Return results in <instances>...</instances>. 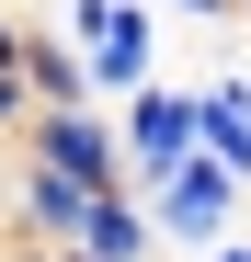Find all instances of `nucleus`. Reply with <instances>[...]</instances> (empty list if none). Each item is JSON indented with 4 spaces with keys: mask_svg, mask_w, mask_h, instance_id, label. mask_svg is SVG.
<instances>
[{
    "mask_svg": "<svg viewBox=\"0 0 251 262\" xmlns=\"http://www.w3.org/2000/svg\"><path fill=\"white\" fill-rule=\"evenodd\" d=\"M34 103H23V57H12V12H0V137H12Z\"/></svg>",
    "mask_w": 251,
    "mask_h": 262,
    "instance_id": "7",
    "label": "nucleus"
},
{
    "mask_svg": "<svg viewBox=\"0 0 251 262\" xmlns=\"http://www.w3.org/2000/svg\"><path fill=\"white\" fill-rule=\"evenodd\" d=\"M12 57H23V103H92V80H80L57 23H12Z\"/></svg>",
    "mask_w": 251,
    "mask_h": 262,
    "instance_id": "6",
    "label": "nucleus"
},
{
    "mask_svg": "<svg viewBox=\"0 0 251 262\" xmlns=\"http://www.w3.org/2000/svg\"><path fill=\"white\" fill-rule=\"evenodd\" d=\"M114 114V148H126V183H149L160 160H183L194 148V114H183V80H137L126 103H103Z\"/></svg>",
    "mask_w": 251,
    "mask_h": 262,
    "instance_id": "3",
    "label": "nucleus"
},
{
    "mask_svg": "<svg viewBox=\"0 0 251 262\" xmlns=\"http://www.w3.org/2000/svg\"><path fill=\"white\" fill-rule=\"evenodd\" d=\"M57 34L92 80V103H126L137 80H160V12L149 0H57Z\"/></svg>",
    "mask_w": 251,
    "mask_h": 262,
    "instance_id": "1",
    "label": "nucleus"
},
{
    "mask_svg": "<svg viewBox=\"0 0 251 262\" xmlns=\"http://www.w3.org/2000/svg\"><path fill=\"white\" fill-rule=\"evenodd\" d=\"M194 262H251V239H240V228H228V239H205V251H194Z\"/></svg>",
    "mask_w": 251,
    "mask_h": 262,
    "instance_id": "8",
    "label": "nucleus"
},
{
    "mask_svg": "<svg viewBox=\"0 0 251 262\" xmlns=\"http://www.w3.org/2000/svg\"><path fill=\"white\" fill-rule=\"evenodd\" d=\"M183 114H194V148L228 160L251 183V69H217V80H183Z\"/></svg>",
    "mask_w": 251,
    "mask_h": 262,
    "instance_id": "4",
    "label": "nucleus"
},
{
    "mask_svg": "<svg viewBox=\"0 0 251 262\" xmlns=\"http://www.w3.org/2000/svg\"><path fill=\"white\" fill-rule=\"evenodd\" d=\"M69 251H80V262H160V228H149V205L114 183V194H92V216H80Z\"/></svg>",
    "mask_w": 251,
    "mask_h": 262,
    "instance_id": "5",
    "label": "nucleus"
},
{
    "mask_svg": "<svg viewBox=\"0 0 251 262\" xmlns=\"http://www.w3.org/2000/svg\"><path fill=\"white\" fill-rule=\"evenodd\" d=\"M137 205H149V228H160V251H205V239H228L240 228V205H251V183L228 160H205V148H183V160H160L149 183H137Z\"/></svg>",
    "mask_w": 251,
    "mask_h": 262,
    "instance_id": "2",
    "label": "nucleus"
}]
</instances>
